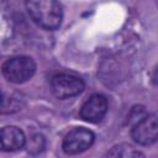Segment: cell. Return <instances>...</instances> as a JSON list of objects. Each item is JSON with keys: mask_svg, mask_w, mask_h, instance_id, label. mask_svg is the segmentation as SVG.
Instances as JSON below:
<instances>
[{"mask_svg": "<svg viewBox=\"0 0 158 158\" xmlns=\"http://www.w3.org/2000/svg\"><path fill=\"white\" fill-rule=\"evenodd\" d=\"M107 112V100L101 94H94L88 98L80 107V117L91 123L100 122Z\"/></svg>", "mask_w": 158, "mask_h": 158, "instance_id": "6", "label": "cell"}, {"mask_svg": "<svg viewBox=\"0 0 158 158\" xmlns=\"http://www.w3.org/2000/svg\"><path fill=\"white\" fill-rule=\"evenodd\" d=\"M132 139L141 146H149L158 141V116L144 115L131 130Z\"/></svg>", "mask_w": 158, "mask_h": 158, "instance_id": "4", "label": "cell"}, {"mask_svg": "<svg viewBox=\"0 0 158 158\" xmlns=\"http://www.w3.org/2000/svg\"><path fill=\"white\" fill-rule=\"evenodd\" d=\"M94 133L84 127H77L69 131L62 143V148L67 154H79L85 152L94 143Z\"/></svg>", "mask_w": 158, "mask_h": 158, "instance_id": "5", "label": "cell"}, {"mask_svg": "<svg viewBox=\"0 0 158 158\" xmlns=\"http://www.w3.org/2000/svg\"><path fill=\"white\" fill-rule=\"evenodd\" d=\"M36 72V64L31 57L14 56L2 64V75L11 83L21 84L32 78Z\"/></svg>", "mask_w": 158, "mask_h": 158, "instance_id": "2", "label": "cell"}, {"mask_svg": "<svg viewBox=\"0 0 158 158\" xmlns=\"http://www.w3.org/2000/svg\"><path fill=\"white\" fill-rule=\"evenodd\" d=\"M1 149L5 152H15L26 144V137L22 130L16 126H6L1 130Z\"/></svg>", "mask_w": 158, "mask_h": 158, "instance_id": "7", "label": "cell"}, {"mask_svg": "<svg viewBox=\"0 0 158 158\" xmlns=\"http://www.w3.org/2000/svg\"><path fill=\"white\" fill-rule=\"evenodd\" d=\"M28 152L32 154H37L40 153L43 148H44V138L41 135H35L30 138V142L27 144Z\"/></svg>", "mask_w": 158, "mask_h": 158, "instance_id": "9", "label": "cell"}, {"mask_svg": "<svg viewBox=\"0 0 158 158\" xmlns=\"http://www.w3.org/2000/svg\"><path fill=\"white\" fill-rule=\"evenodd\" d=\"M84 88L85 84L83 79L74 74L59 73L53 75L51 79V90L58 99H68L79 95Z\"/></svg>", "mask_w": 158, "mask_h": 158, "instance_id": "3", "label": "cell"}, {"mask_svg": "<svg viewBox=\"0 0 158 158\" xmlns=\"http://www.w3.org/2000/svg\"><path fill=\"white\" fill-rule=\"evenodd\" d=\"M106 158H144V154L131 144L120 143L107 152Z\"/></svg>", "mask_w": 158, "mask_h": 158, "instance_id": "8", "label": "cell"}, {"mask_svg": "<svg viewBox=\"0 0 158 158\" xmlns=\"http://www.w3.org/2000/svg\"><path fill=\"white\" fill-rule=\"evenodd\" d=\"M27 11L40 27L44 30H56L63 19L62 4L54 0H30L26 2Z\"/></svg>", "mask_w": 158, "mask_h": 158, "instance_id": "1", "label": "cell"}]
</instances>
